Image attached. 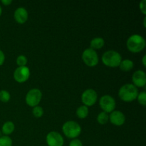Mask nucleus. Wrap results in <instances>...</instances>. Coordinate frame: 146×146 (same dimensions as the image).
<instances>
[{
  "mask_svg": "<svg viewBox=\"0 0 146 146\" xmlns=\"http://www.w3.org/2000/svg\"><path fill=\"white\" fill-rule=\"evenodd\" d=\"M138 95V88L131 84H127L122 86L118 91V96L122 101L131 102L136 99Z\"/></svg>",
  "mask_w": 146,
  "mask_h": 146,
  "instance_id": "f257e3e1",
  "label": "nucleus"
},
{
  "mask_svg": "<svg viewBox=\"0 0 146 146\" xmlns=\"http://www.w3.org/2000/svg\"><path fill=\"white\" fill-rule=\"evenodd\" d=\"M126 45L130 51L133 53H138L145 48V40L139 34H133L127 40Z\"/></svg>",
  "mask_w": 146,
  "mask_h": 146,
  "instance_id": "f03ea898",
  "label": "nucleus"
},
{
  "mask_svg": "<svg viewBox=\"0 0 146 146\" xmlns=\"http://www.w3.org/2000/svg\"><path fill=\"white\" fill-rule=\"evenodd\" d=\"M122 61L121 54L114 50H109L102 56V61L106 66L109 67L119 66Z\"/></svg>",
  "mask_w": 146,
  "mask_h": 146,
  "instance_id": "7ed1b4c3",
  "label": "nucleus"
},
{
  "mask_svg": "<svg viewBox=\"0 0 146 146\" xmlns=\"http://www.w3.org/2000/svg\"><path fill=\"white\" fill-rule=\"evenodd\" d=\"M64 135L68 138L75 139L81 134V128L78 123L75 121H69L66 122L62 127Z\"/></svg>",
  "mask_w": 146,
  "mask_h": 146,
  "instance_id": "20e7f679",
  "label": "nucleus"
},
{
  "mask_svg": "<svg viewBox=\"0 0 146 146\" xmlns=\"http://www.w3.org/2000/svg\"><path fill=\"white\" fill-rule=\"evenodd\" d=\"M82 59L88 66H95L98 64L99 58L95 50L91 48H86L82 54Z\"/></svg>",
  "mask_w": 146,
  "mask_h": 146,
  "instance_id": "39448f33",
  "label": "nucleus"
},
{
  "mask_svg": "<svg viewBox=\"0 0 146 146\" xmlns=\"http://www.w3.org/2000/svg\"><path fill=\"white\" fill-rule=\"evenodd\" d=\"M42 98V93L38 88H32L26 96V103L31 107L38 106Z\"/></svg>",
  "mask_w": 146,
  "mask_h": 146,
  "instance_id": "423d86ee",
  "label": "nucleus"
},
{
  "mask_svg": "<svg viewBox=\"0 0 146 146\" xmlns=\"http://www.w3.org/2000/svg\"><path fill=\"white\" fill-rule=\"evenodd\" d=\"M99 105L104 112L111 113L115 108V101L111 96L104 95L100 99Z\"/></svg>",
  "mask_w": 146,
  "mask_h": 146,
  "instance_id": "0eeeda50",
  "label": "nucleus"
},
{
  "mask_svg": "<svg viewBox=\"0 0 146 146\" xmlns=\"http://www.w3.org/2000/svg\"><path fill=\"white\" fill-rule=\"evenodd\" d=\"M98 95L95 90L92 88L86 89L81 95V101L86 106H91L94 105L97 101Z\"/></svg>",
  "mask_w": 146,
  "mask_h": 146,
  "instance_id": "6e6552de",
  "label": "nucleus"
},
{
  "mask_svg": "<svg viewBox=\"0 0 146 146\" xmlns=\"http://www.w3.org/2000/svg\"><path fill=\"white\" fill-rule=\"evenodd\" d=\"M30 76V70L27 66H19L14 72V78L19 83H24L29 79Z\"/></svg>",
  "mask_w": 146,
  "mask_h": 146,
  "instance_id": "1a4fd4ad",
  "label": "nucleus"
},
{
  "mask_svg": "<svg viewBox=\"0 0 146 146\" xmlns=\"http://www.w3.org/2000/svg\"><path fill=\"white\" fill-rule=\"evenodd\" d=\"M64 138L58 132L51 131L46 135V143L48 146H63Z\"/></svg>",
  "mask_w": 146,
  "mask_h": 146,
  "instance_id": "9d476101",
  "label": "nucleus"
},
{
  "mask_svg": "<svg viewBox=\"0 0 146 146\" xmlns=\"http://www.w3.org/2000/svg\"><path fill=\"white\" fill-rule=\"evenodd\" d=\"M132 81L135 87H143L146 84V74L145 71L138 70L133 74Z\"/></svg>",
  "mask_w": 146,
  "mask_h": 146,
  "instance_id": "9b49d317",
  "label": "nucleus"
},
{
  "mask_svg": "<svg viewBox=\"0 0 146 146\" xmlns=\"http://www.w3.org/2000/svg\"><path fill=\"white\" fill-rule=\"evenodd\" d=\"M109 121L116 126H121L125 123V117L123 113L120 111H113L109 115Z\"/></svg>",
  "mask_w": 146,
  "mask_h": 146,
  "instance_id": "f8f14e48",
  "label": "nucleus"
},
{
  "mask_svg": "<svg viewBox=\"0 0 146 146\" xmlns=\"http://www.w3.org/2000/svg\"><path fill=\"white\" fill-rule=\"evenodd\" d=\"M14 17L19 24H24L28 19V11L24 7H19L14 11Z\"/></svg>",
  "mask_w": 146,
  "mask_h": 146,
  "instance_id": "ddd939ff",
  "label": "nucleus"
},
{
  "mask_svg": "<svg viewBox=\"0 0 146 146\" xmlns=\"http://www.w3.org/2000/svg\"><path fill=\"white\" fill-rule=\"evenodd\" d=\"M104 44H105V41L104 38L101 37H96L91 40L90 45H91V48L95 50L102 48L104 46Z\"/></svg>",
  "mask_w": 146,
  "mask_h": 146,
  "instance_id": "4468645a",
  "label": "nucleus"
},
{
  "mask_svg": "<svg viewBox=\"0 0 146 146\" xmlns=\"http://www.w3.org/2000/svg\"><path fill=\"white\" fill-rule=\"evenodd\" d=\"M14 129H15V125H14V123L11 122V121H7V122L4 123V125H3L2 128H1V132L5 135H8L12 133Z\"/></svg>",
  "mask_w": 146,
  "mask_h": 146,
  "instance_id": "2eb2a0df",
  "label": "nucleus"
},
{
  "mask_svg": "<svg viewBox=\"0 0 146 146\" xmlns=\"http://www.w3.org/2000/svg\"><path fill=\"white\" fill-rule=\"evenodd\" d=\"M120 68L123 71H131L134 66V64L133 61L130 59H125L123 61H121V64L119 65Z\"/></svg>",
  "mask_w": 146,
  "mask_h": 146,
  "instance_id": "dca6fc26",
  "label": "nucleus"
},
{
  "mask_svg": "<svg viewBox=\"0 0 146 146\" xmlns=\"http://www.w3.org/2000/svg\"><path fill=\"white\" fill-rule=\"evenodd\" d=\"M88 112H89V111H88V107L86 106H81L76 110V115L79 118L84 119L88 116Z\"/></svg>",
  "mask_w": 146,
  "mask_h": 146,
  "instance_id": "f3484780",
  "label": "nucleus"
},
{
  "mask_svg": "<svg viewBox=\"0 0 146 146\" xmlns=\"http://www.w3.org/2000/svg\"><path fill=\"white\" fill-rule=\"evenodd\" d=\"M97 121L101 125H104L106 123H108V121H109V115H108V113H106V112H101L97 116Z\"/></svg>",
  "mask_w": 146,
  "mask_h": 146,
  "instance_id": "a211bd4d",
  "label": "nucleus"
},
{
  "mask_svg": "<svg viewBox=\"0 0 146 146\" xmlns=\"http://www.w3.org/2000/svg\"><path fill=\"white\" fill-rule=\"evenodd\" d=\"M12 140L7 135L0 137V146H11Z\"/></svg>",
  "mask_w": 146,
  "mask_h": 146,
  "instance_id": "6ab92c4d",
  "label": "nucleus"
},
{
  "mask_svg": "<svg viewBox=\"0 0 146 146\" xmlns=\"http://www.w3.org/2000/svg\"><path fill=\"white\" fill-rule=\"evenodd\" d=\"M11 96L10 94L6 90H2L0 91V101L3 103H7L10 100Z\"/></svg>",
  "mask_w": 146,
  "mask_h": 146,
  "instance_id": "aec40b11",
  "label": "nucleus"
},
{
  "mask_svg": "<svg viewBox=\"0 0 146 146\" xmlns=\"http://www.w3.org/2000/svg\"><path fill=\"white\" fill-rule=\"evenodd\" d=\"M32 113L33 114H34V116L36 117V118H40V117L42 116L43 114H44V110H43V108H41V106H36L34 107Z\"/></svg>",
  "mask_w": 146,
  "mask_h": 146,
  "instance_id": "412c9836",
  "label": "nucleus"
},
{
  "mask_svg": "<svg viewBox=\"0 0 146 146\" xmlns=\"http://www.w3.org/2000/svg\"><path fill=\"white\" fill-rule=\"evenodd\" d=\"M17 64L19 66H25L27 64V58L24 55H20L17 58Z\"/></svg>",
  "mask_w": 146,
  "mask_h": 146,
  "instance_id": "4be33fe9",
  "label": "nucleus"
},
{
  "mask_svg": "<svg viewBox=\"0 0 146 146\" xmlns=\"http://www.w3.org/2000/svg\"><path fill=\"white\" fill-rule=\"evenodd\" d=\"M137 98H138V101L139 102L140 104L143 106H145L146 104V93L145 91H142L140 94H138V96H137Z\"/></svg>",
  "mask_w": 146,
  "mask_h": 146,
  "instance_id": "5701e85b",
  "label": "nucleus"
},
{
  "mask_svg": "<svg viewBox=\"0 0 146 146\" xmlns=\"http://www.w3.org/2000/svg\"><path fill=\"white\" fill-rule=\"evenodd\" d=\"M69 146H83V143L80 140L75 138L70 142Z\"/></svg>",
  "mask_w": 146,
  "mask_h": 146,
  "instance_id": "b1692460",
  "label": "nucleus"
},
{
  "mask_svg": "<svg viewBox=\"0 0 146 146\" xmlns=\"http://www.w3.org/2000/svg\"><path fill=\"white\" fill-rule=\"evenodd\" d=\"M140 9L143 14H146V1L143 0L140 2Z\"/></svg>",
  "mask_w": 146,
  "mask_h": 146,
  "instance_id": "393cba45",
  "label": "nucleus"
},
{
  "mask_svg": "<svg viewBox=\"0 0 146 146\" xmlns=\"http://www.w3.org/2000/svg\"><path fill=\"white\" fill-rule=\"evenodd\" d=\"M4 60H5V56H4V52L0 50V66L4 64Z\"/></svg>",
  "mask_w": 146,
  "mask_h": 146,
  "instance_id": "a878e982",
  "label": "nucleus"
},
{
  "mask_svg": "<svg viewBox=\"0 0 146 146\" xmlns=\"http://www.w3.org/2000/svg\"><path fill=\"white\" fill-rule=\"evenodd\" d=\"M12 1L11 0H1V3H2L4 5H9V4H11Z\"/></svg>",
  "mask_w": 146,
  "mask_h": 146,
  "instance_id": "bb28decb",
  "label": "nucleus"
},
{
  "mask_svg": "<svg viewBox=\"0 0 146 146\" xmlns=\"http://www.w3.org/2000/svg\"><path fill=\"white\" fill-rule=\"evenodd\" d=\"M145 58H146V55L145 54V55L143 56V64L144 66H146V62H145Z\"/></svg>",
  "mask_w": 146,
  "mask_h": 146,
  "instance_id": "cd10ccee",
  "label": "nucleus"
},
{
  "mask_svg": "<svg viewBox=\"0 0 146 146\" xmlns=\"http://www.w3.org/2000/svg\"><path fill=\"white\" fill-rule=\"evenodd\" d=\"M1 13H2V9H1V6H0V16H1Z\"/></svg>",
  "mask_w": 146,
  "mask_h": 146,
  "instance_id": "c85d7f7f",
  "label": "nucleus"
},
{
  "mask_svg": "<svg viewBox=\"0 0 146 146\" xmlns=\"http://www.w3.org/2000/svg\"><path fill=\"white\" fill-rule=\"evenodd\" d=\"M143 24H144V26H145V19H144V21H143Z\"/></svg>",
  "mask_w": 146,
  "mask_h": 146,
  "instance_id": "c756f323",
  "label": "nucleus"
},
{
  "mask_svg": "<svg viewBox=\"0 0 146 146\" xmlns=\"http://www.w3.org/2000/svg\"><path fill=\"white\" fill-rule=\"evenodd\" d=\"M1 136H2V135H1V132L0 131V137H1Z\"/></svg>",
  "mask_w": 146,
  "mask_h": 146,
  "instance_id": "7c9ffc66",
  "label": "nucleus"
}]
</instances>
